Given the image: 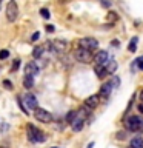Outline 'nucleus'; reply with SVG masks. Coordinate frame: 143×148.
Returning <instances> with one entry per match:
<instances>
[{
	"label": "nucleus",
	"instance_id": "1",
	"mask_svg": "<svg viewBox=\"0 0 143 148\" xmlns=\"http://www.w3.org/2000/svg\"><path fill=\"white\" fill-rule=\"evenodd\" d=\"M126 131H132V133H143V117L140 116H131L128 117L126 123H125Z\"/></svg>",
	"mask_w": 143,
	"mask_h": 148
},
{
	"label": "nucleus",
	"instance_id": "2",
	"mask_svg": "<svg viewBox=\"0 0 143 148\" xmlns=\"http://www.w3.org/2000/svg\"><path fill=\"white\" fill-rule=\"evenodd\" d=\"M28 139H29V142L37 143V142H45L46 136H45V133H42L39 128H35L34 125H28Z\"/></svg>",
	"mask_w": 143,
	"mask_h": 148
},
{
	"label": "nucleus",
	"instance_id": "3",
	"mask_svg": "<svg viewBox=\"0 0 143 148\" xmlns=\"http://www.w3.org/2000/svg\"><path fill=\"white\" fill-rule=\"evenodd\" d=\"M46 48H51V53H55V54H60V53H65L68 48V42L65 40H60V39H55V40H51L45 45Z\"/></svg>",
	"mask_w": 143,
	"mask_h": 148
},
{
	"label": "nucleus",
	"instance_id": "4",
	"mask_svg": "<svg viewBox=\"0 0 143 148\" xmlns=\"http://www.w3.org/2000/svg\"><path fill=\"white\" fill-rule=\"evenodd\" d=\"M34 117L39 120V122H42V123H49V122L54 120V116L51 114L48 110H45V108H37L34 111Z\"/></svg>",
	"mask_w": 143,
	"mask_h": 148
},
{
	"label": "nucleus",
	"instance_id": "5",
	"mask_svg": "<svg viewBox=\"0 0 143 148\" xmlns=\"http://www.w3.org/2000/svg\"><path fill=\"white\" fill-rule=\"evenodd\" d=\"M97 46H99V42L95 39H92V37H83V39L78 40V48H83V49H88V51H94L97 49Z\"/></svg>",
	"mask_w": 143,
	"mask_h": 148
},
{
	"label": "nucleus",
	"instance_id": "6",
	"mask_svg": "<svg viewBox=\"0 0 143 148\" xmlns=\"http://www.w3.org/2000/svg\"><path fill=\"white\" fill-rule=\"evenodd\" d=\"M18 16V6L16 3V0H9L8 6H6V18L8 22H16Z\"/></svg>",
	"mask_w": 143,
	"mask_h": 148
},
{
	"label": "nucleus",
	"instance_id": "7",
	"mask_svg": "<svg viewBox=\"0 0 143 148\" xmlns=\"http://www.w3.org/2000/svg\"><path fill=\"white\" fill-rule=\"evenodd\" d=\"M109 60H111L109 53H108V51H103V49L99 51V53L94 56V63H95V66H106Z\"/></svg>",
	"mask_w": 143,
	"mask_h": 148
},
{
	"label": "nucleus",
	"instance_id": "8",
	"mask_svg": "<svg viewBox=\"0 0 143 148\" xmlns=\"http://www.w3.org/2000/svg\"><path fill=\"white\" fill-rule=\"evenodd\" d=\"M23 99V103H25V106H26V110L29 111V110H37L39 108V105H37V99H35V96L34 94H31V92H26L25 96L22 97Z\"/></svg>",
	"mask_w": 143,
	"mask_h": 148
},
{
	"label": "nucleus",
	"instance_id": "9",
	"mask_svg": "<svg viewBox=\"0 0 143 148\" xmlns=\"http://www.w3.org/2000/svg\"><path fill=\"white\" fill-rule=\"evenodd\" d=\"M74 57H76L77 62L88 63V62L91 60V51L83 49V48H77V49H76V53H74Z\"/></svg>",
	"mask_w": 143,
	"mask_h": 148
},
{
	"label": "nucleus",
	"instance_id": "10",
	"mask_svg": "<svg viewBox=\"0 0 143 148\" xmlns=\"http://www.w3.org/2000/svg\"><path fill=\"white\" fill-rule=\"evenodd\" d=\"M112 90H114L112 83H111V80H108V82H105L103 85H101L99 96L101 97V99H108V97L111 96V92H112Z\"/></svg>",
	"mask_w": 143,
	"mask_h": 148
},
{
	"label": "nucleus",
	"instance_id": "11",
	"mask_svg": "<svg viewBox=\"0 0 143 148\" xmlns=\"http://www.w3.org/2000/svg\"><path fill=\"white\" fill-rule=\"evenodd\" d=\"M40 73V68L37 66L35 62H28L25 65V74H28V76H37V74Z\"/></svg>",
	"mask_w": 143,
	"mask_h": 148
},
{
	"label": "nucleus",
	"instance_id": "12",
	"mask_svg": "<svg viewBox=\"0 0 143 148\" xmlns=\"http://www.w3.org/2000/svg\"><path fill=\"white\" fill-rule=\"evenodd\" d=\"M99 103H100V96L99 94H92V96H89L85 100V103H83V105H86L88 108L94 110V108H97V105H99Z\"/></svg>",
	"mask_w": 143,
	"mask_h": 148
},
{
	"label": "nucleus",
	"instance_id": "13",
	"mask_svg": "<svg viewBox=\"0 0 143 148\" xmlns=\"http://www.w3.org/2000/svg\"><path fill=\"white\" fill-rule=\"evenodd\" d=\"M85 122H86V119H83V117H80V116L77 114V119L74 120L72 123H71V128H72V131H74V133H78V131H82V128H83V125H85Z\"/></svg>",
	"mask_w": 143,
	"mask_h": 148
},
{
	"label": "nucleus",
	"instance_id": "14",
	"mask_svg": "<svg viewBox=\"0 0 143 148\" xmlns=\"http://www.w3.org/2000/svg\"><path fill=\"white\" fill-rule=\"evenodd\" d=\"M23 86H25L26 90H31V88L34 86V76L25 74V77H23Z\"/></svg>",
	"mask_w": 143,
	"mask_h": 148
},
{
	"label": "nucleus",
	"instance_id": "15",
	"mask_svg": "<svg viewBox=\"0 0 143 148\" xmlns=\"http://www.w3.org/2000/svg\"><path fill=\"white\" fill-rule=\"evenodd\" d=\"M117 66H118V65H117V60H115V59H111L105 68H106V71H108V74H114L115 69H117Z\"/></svg>",
	"mask_w": 143,
	"mask_h": 148
},
{
	"label": "nucleus",
	"instance_id": "16",
	"mask_svg": "<svg viewBox=\"0 0 143 148\" xmlns=\"http://www.w3.org/2000/svg\"><path fill=\"white\" fill-rule=\"evenodd\" d=\"M45 51H46V46H45V45H42V46H35L34 51H32V56H34L35 59H40L42 56L45 54Z\"/></svg>",
	"mask_w": 143,
	"mask_h": 148
},
{
	"label": "nucleus",
	"instance_id": "17",
	"mask_svg": "<svg viewBox=\"0 0 143 148\" xmlns=\"http://www.w3.org/2000/svg\"><path fill=\"white\" fill-rule=\"evenodd\" d=\"M76 119H77V111H76V110H71V111H69V113L66 114V117H65V122L71 125Z\"/></svg>",
	"mask_w": 143,
	"mask_h": 148
},
{
	"label": "nucleus",
	"instance_id": "18",
	"mask_svg": "<svg viewBox=\"0 0 143 148\" xmlns=\"http://www.w3.org/2000/svg\"><path fill=\"white\" fill-rule=\"evenodd\" d=\"M129 147H132V148H143V137H140V136L134 137L131 140V145H129Z\"/></svg>",
	"mask_w": 143,
	"mask_h": 148
},
{
	"label": "nucleus",
	"instance_id": "19",
	"mask_svg": "<svg viewBox=\"0 0 143 148\" xmlns=\"http://www.w3.org/2000/svg\"><path fill=\"white\" fill-rule=\"evenodd\" d=\"M137 42H138V37L134 36L132 39H131V42H129V45H128L129 53H136V49H137Z\"/></svg>",
	"mask_w": 143,
	"mask_h": 148
},
{
	"label": "nucleus",
	"instance_id": "20",
	"mask_svg": "<svg viewBox=\"0 0 143 148\" xmlns=\"http://www.w3.org/2000/svg\"><path fill=\"white\" fill-rule=\"evenodd\" d=\"M40 16L43 17V18H46V20H48V18L51 17V14H49V9H48V8H42V9H40Z\"/></svg>",
	"mask_w": 143,
	"mask_h": 148
},
{
	"label": "nucleus",
	"instance_id": "21",
	"mask_svg": "<svg viewBox=\"0 0 143 148\" xmlns=\"http://www.w3.org/2000/svg\"><path fill=\"white\" fill-rule=\"evenodd\" d=\"M17 103H18V106H20V108H22V111H23V113H25V114H28V113H29V111L26 110L25 103H23V99H22V97H17Z\"/></svg>",
	"mask_w": 143,
	"mask_h": 148
},
{
	"label": "nucleus",
	"instance_id": "22",
	"mask_svg": "<svg viewBox=\"0 0 143 148\" xmlns=\"http://www.w3.org/2000/svg\"><path fill=\"white\" fill-rule=\"evenodd\" d=\"M18 66H20V60H18V59H16V60H14V62H12V66H11V73H14V71H16V69H18Z\"/></svg>",
	"mask_w": 143,
	"mask_h": 148
},
{
	"label": "nucleus",
	"instance_id": "23",
	"mask_svg": "<svg viewBox=\"0 0 143 148\" xmlns=\"http://www.w3.org/2000/svg\"><path fill=\"white\" fill-rule=\"evenodd\" d=\"M8 56H9V51L8 49H2V51H0V60H5Z\"/></svg>",
	"mask_w": 143,
	"mask_h": 148
},
{
	"label": "nucleus",
	"instance_id": "24",
	"mask_svg": "<svg viewBox=\"0 0 143 148\" xmlns=\"http://www.w3.org/2000/svg\"><path fill=\"white\" fill-rule=\"evenodd\" d=\"M115 137H117L118 140H123V139L126 137V131H118L117 134H115Z\"/></svg>",
	"mask_w": 143,
	"mask_h": 148
},
{
	"label": "nucleus",
	"instance_id": "25",
	"mask_svg": "<svg viewBox=\"0 0 143 148\" xmlns=\"http://www.w3.org/2000/svg\"><path fill=\"white\" fill-rule=\"evenodd\" d=\"M136 63H137V66H138V69H140V71H143V57H142V59L138 57V59L136 60Z\"/></svg>",
	"mask_w": 143,
	"mask_h": 148
},
{
	"label": "nucleus",
	"instance_id": "26",
	"mask_svg": "<svg viewBox=\"0 0 143 148\" xmlns=\"http://www.w3.org/2000/svg\"><path fill=\"white\" fill-rule=\"evenodd\" d=\"M3 86L6 88V90H9V91L12 90V83L9 82V80H3Z\"/></svg>",
	"mask_w": 143,
	"mask_h": 148
},
{
	"label": "nucleus",
	"instance_id": "27",
	"mask_svg": "<svg viewBox=\"0 0 143 148\" xmlns=\"http://www.w3.org/2000/svg\"><path fill=\"white\" fill-rule=\"evenodd\" d=\"M39 37H40V32H39V31H35L34 34H32V37H31V42H35V40H39Z\"/></svg>",
	"mask_w": 143,
	"mask_h": 148
},
{
	"label": "nucleus",
	"instance_id": "28",
	"mask_svg": "<svg viewBox=\"0 0 143 148\" xmlns=\"http://www.w3.org/2000/svg\"><path fill=\"white\" fill-rule=\"evenodd\" d=\"M54 29H55V28H54L52 25H48V26H46V31H48V32H54Z\"/></svg>",
	"mask_w": 143,
	"mask_h": 148
},
{
	"label": "nucleus",
	"instance_id": "29",
	"mask_svg": "<svg viewBox=\"0 0 143 148\" xmlns=\"http://www.w3.org/2000/svg\"><path fill=\"white\" fill-rule=\"evenodd\" d=\"M137 110L140 111V114H143V103H138L137 105Z\"/></svg>",
	"mask_w": 143,
	"mask_h": 148
},
{
	"label": "nucleus",
	"instance_id": "30",
	"mask_svg": "<svg viewBox=\"0 0 143 148\" xmlns=\"http://www.w3.org/2000/svg\"><path fill=\"white\" fill-rule=\"evenodd\" d=\"M8 128H9L8 125H2V127H0V131H6Z\"/></svg>",
	"mask_w": 143,
	"mask_h": 148
},
{
	"label": "nucleus",
	"instance_id": "31",
	"mask_svg": "<svg viewBox=\"0 0 143 148\" xmlns=\"http://www.w3.org/2000/svg\"><path fill=\"white\" fill-rule=\"evenodd\" d=\"M138 99H140V103H143V91H140V94H138Z\"/></svg>",
	"mask_w": 143,
	"mask_h": 148
},
{
	"label": "nucleus",
	"instance_id": "32",
	"mask_svg": "<svg viewBox=\"0 0 143 148\" xmlns=\"http://www.w3.org/2000/svg\"><path fill=\"white\" fill-rule=\"evenodd\" d=\"M111 45H112V46H118V42L117 40H112V42H111Z\"/></svg>",
	"mask_w": 143,
	"mask_h": 148
},
{
	"label": "nucleus",
	"instance_id": "33",
	"mask_svg": "<svg viewBox=\"0 0 143 148\" xmlns=\"http://www.w3.org/2000/svg\"><path fill=\"white\" fill-rule=\"evenodd\" d=\"M92 147H94V142H91L89 145H88V148H92Z\"/></svg>",
	"mask_w": 143,
	"mask_h": 148
},
{
	"label": "nucleus",
	"instance_id": "34",
	"mask_svg": "<svg viewBox=\"0 0 143 148\" xmlns=\"http://www.w3.org/2000/svg\"><path fill=\"white\" fill-rule=\"evenodd\" d=\"M0 148H8V147H0Z\"/></svg>",
	"mask_w": 143,
	"mask_h": 148
},
{
	"label": "nucleus",
	"instance_id": "35",
	"mask_svg": "<svg viewBox=\"0 0 143 148\" xmlns=\"http://www.w3.org/2000/svg\"><path fill=\"white\" fill-rule=\"evenodd\" d=\"M52 148H59V147H52Z\"/></svg>",
	"mask_w": 143,
	"mask_h": 148
},
{
	"label": "nucleus",
	"instance_id": "36",
	"mask_svg": "<svg viewBox=\"0 0 143 148\" xmlns=\"http://www.w3.org/2000/svg\"><path fill=\"white\" fill-rule=\"evenodd\" d=\"M0 5H2V0H0Z\"/></svg>",
	"mask_w": 143,
	"mask_h": 148
},
{
	"label": "nucleus",
	"instance_id": "37",
	"mask_svg": "<svg viewBox=\"0 0 143 148\" xmlns=\"http://www.w3.org/2000/svg\"><path fill=\"white\" fill-rule=\"evenodd\" d=\"M62 2H66V0H62Z\"/></svg>",
	"mask_w": 143,
	"mask_h": 148
},
{
	"label": "nucleus",
	"instance_id": "38",
	"mask_svg": "<svg viewBox=\"0 0 143 148\" xmlns=\"http://www.w3.org/2000/svg\"><path fill=\"white\" fill-rule=\"evenodd\" d=\"M129 148H132V147H129Z\"/></svg>",
	"mask_w": 143,
	"mask_h": 148
}]
</instances>
